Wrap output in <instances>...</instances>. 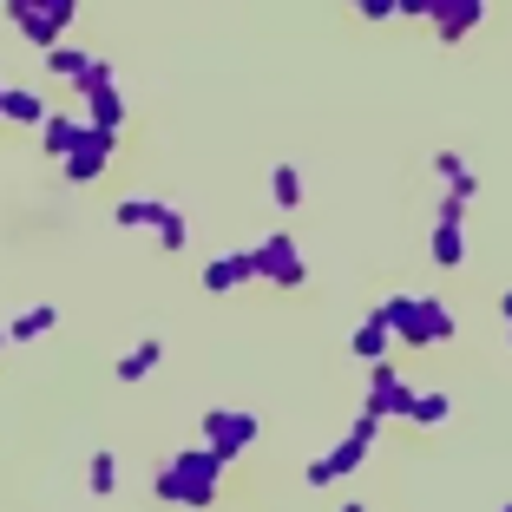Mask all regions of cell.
<instances>
[{"mask_svg":"<svg viewBox=\"0 0 512 512\" xmlns=\"http://www.w3.org/2000/svg\"><path fill=\"white\" fill-rule=\"evenodd\" d=\"M112 151H119V138H112V132H92L86 145H79L73 158L60 165L66 184H99V178H106V165H112Z\"/></svg>","mask_w":512,"mask_h":512,"instance_id":"obj_10","label":"cell"},{"mask_svg":"<svg viewBox=\"0 0 512 512\" xmlns=\"http://www.w3.org/2000/svg\"><path fill=\"white\" fill-rule=\"evenodd\" d=\"M335 512H368V506H362V499H342V506H335Z\"/></svg>","mask_w":512,"mask_h":512,"instance_id":"obj_29","label":"cell"},{"mask_svg":"<svg viewBox=\"0 0 512 512\" xmlns=\"http://www.w3.org/2000/svg\"><path fill=\"white\" fill-rule=\"evenodd\" d=\"M7 20L20 27V40H27V46L53 53V46H66L60 33L79 20V0H14V7H7Z\"/></svg>","mask_w":512,"mask_h":512,"instance_id":"obj_4","label":"cell"},{"mask_svg":"<svg viewBox=\"0 0 512 512\" xmlns=\"http://www.w3.org/2000/svg\"><path fill=\"white\" fill-rule=\"evenodd\" d=\"M86 138H92V125L79 119V112H53V119H46V132H40V151L66 165V158H73V151L86 145Z\"/></svg>","mask_w":512,"mask_h":512,"instance_id":"obj_12","label":"cell"},{"mask_svg":"<svg viewBox=\"0 0 512 512\" xmlns=\"http://www.w3.org/2000/svg\"><path fill=\"white\" fill-rule=\"evenodd\" d=\"M381 322H388V335L394 342H407V348H440V342H453V309L440 296H421V289H401V296H388L375 309Z\"/></svg>","mask_w":512,"mask_h":512,"instance_id":"obj_2","label":"cell"},{"mask_svg":"<svg viewBox=\"0 0 512 512\" xmlns=\"http://www.w3.org/2000/svg\"><path fill=\"white\" fill-rule=\"evenodd\" d=\"M197 440H204V447L230 467V460H243V453L263 440V421H256L250 407H211V414L197 421Z\"/></svg>","mask_w":512,"mask_h":512,"instance_id":"obj_3","label":"cell"},{"mask_svg":"<svg viewBox=\"0 0 512 512\" xmlns=\"http://www.w3.org/2000/svg\"><path fill=\"white\" fill-rule=\"evenodd\" d=\"M270 197L283 204V211H296V204H302V171L289 165V158H283V165L270 171Z\"/></svg>","mask_w":512,"mask_h":512,"instance_id":"obj_23","label":"cell"},{"mask_svg":"<svg viewBox=\"0 0 512 512\" xmlns=\"http://www.w3.org/2000/svg\"><path fill=\"white\" fill-rule=\"evenodd\" d=\"M86 486H92V499H112V493H119V460H112V447H92Z\"/></svg>","mask_w":512,"mask_h":512,"instance_id":"obj_20","label":"cell"},{"mask_svg":"<svg viewBox=\"0 0 512 512\" xmlns=\"http://www.w3.org/2000/svg\"><path fill=\"white\" fill-rule=\"evenodd\" d=\"M355 14H362V20H394V14H401V0H362Z\"/></svg>","mask_w":512,"mask_h":512,"instance_id":"obj_26","label":"cell"},{"mask_svg":"<svg viewBox=\"0 0 512 512\" xmlns=\"http://www.w3.org/2000/svg\"><path fill=\"white\" fill-rule=\"evenodd\" d=\"M165 217H171L165 197H119L112 224H119V230H151V237H158V224H165Z\"/></svg>","mask_w":512,"mask_h":512,"instance_id":"obj_14","label":"cell"},{"mask_svg":"<svg viewBox=\"0 0 512 512\" xmlns=\"http://www.w3.org/2000/svg\"><path fill=\"white\" fill-rule=\"evenodd\" d=\"M434 171L447 178V191H453V197H467V204L480 197V171H473L460 151H434Z\"/></svg>","mask_w":512,"mask_h":512,"instance_id":"obj_18","label":"cell"},{"mask_svg":"<svg viewBox=\"0 0 512 512\" xmlns=\"http://www.w3.org/2000/svg\"><path fill=\"white\" fill-rule=\"evenodd\" d=\"M434 224H467V197L440 191V204H434Z\"/></svg>","mask_w":512,"mask_h":512,"instance_id":"obj_25","label":"cell"},{"mask_svg":"<svg viewBox=\"0 0 512 512\" xmlns=\"http://www.w3.org/2000/svg\"><path fill=\"white\" fill-rule=\"evenodd\" d=\"M0 355H7V329H0Z\"/></svg>","mask_w":512,"mask_h":512,"instance_id":"obj_30","label":"cell"},{"mask_svg":"<svg viewBox=\"0 0 512 512\" xmlns=\"http://www.w3.org/2000/svg\"><path fill=\"white\" fill-rule=\"evenodd\" d=\"M434 263L440 270H460L467 263V224H434Z\"/></svg>","mask_w":512,"mask_h":512,"instance_id":"obj_19","label":"cell"},{"mask_svg":"<svg viewBox=\"0 0 512 512\" xmlns=\"http://www.w3.org/2000/svg\"><path fill=\"white\" fill-rule=\"evenodd\" d=\"M158 362H165V342H158V335H145V342H132L119 355V368H112V375H119V388H138V381H145Z\"/></svg>","mask_w":512,"mask_h":512,"instance_id":"obj_15","label":"cell"},{"mask_svg":"<svg viewBox=\"0 0 512 512\" xmlns=\"http://www.w3.org/2000/svg\"><path fill=\"white\" fill-rule=\"evenodd\" d=\"M427 20H434V33L453 46V40H467V33L486 20V0H434V14H427Z\"/></svg>","mask_w":512,"mask_h":512,"instance_id":"obj_11","label":"cell"},{"mask_svg":"<svg viewBox=\"0 0 512 512\" xmlns=\"http://www.w3.org/2000/svg\"><path fill=\"white\" fill-rule=\"evenodd\" d=\"M499 316H506V329H512V289H506V296H499Z\"/></svg>","mask_w":512,"mask_h":512,"instance_id":"obj_28","label":"cell"},{"mask_svg":"<svg viewBox=\"0 0 512 512\" xmlns=\"http://www.w3.org/2000/svg\"><path fill=\"white\" fill-rule=\"evenodd\" d=\"M388 348H394V335H388V322H381V316H368L362 329L348 335V355H355V362H368V368L388 362Z\"/></svg>","mask_w":512,"mask_h":512,"instance_id":"obj_16","label":"cell"},{"mask_svg":"<svg viewBox=\"0 0 512 512\" xmlns=\"http://www.w3.org/2000/svg\"><path fill=\"white\" fill-rule=\"evenodd\" d=\"M250 283H256V263H250V250L211 256V263H204V276H197V289H204V296H237V289H250Z\"/></svg>","mask_w":512,"mask_h":512,"instance_id":"obj_9","label":"cell"},{"mask_svg":"<svg viewBox=\"0 0 512 512\" xmlns=\"http://www.w3.org/2000/svg\"><path fill=\"white\" fill-rule=\"evenodd\" d=\"M302 480H309V486H335V480H329V467H322V453L309 460V467H302Z\"/></svg>","mask_w":512,"mask_h":512,"instance_id":"obj_27","label":"cell"},{"mask_svg":"<svg viewBox=\"0 0 512 512\" xmlns=\"http://www.w3.org/2000/svg\"><path fill=\"white\" fill-rule=\"evenodd\" d=\"M499 512H512V499H506V506H499Z\"/></svg>","mask_w":512,"mask_h":512,"instance_id":"obj_31","label":"cell"},{"mask_svg":"<svg viewBox=\"0 0 512 512\" xmlns=\"http://www.w3.org/2000/svg\"><path fill=\"white\" fill-rule=\"evenodd\" d=\"M184 243H191V224H184V217H178V211H171V217H165V224H158V250H165V256H178V250H184Z\"/></svg>","mask_w":512,"mask_h":512,"instance_id":"obj_24","label":"cell"},{"mask_svg":"<svg viewBox=\"0 0 512 512\" xmlns=\"http://www.w3.org/2000/svg\"><path fill=\"white\" fill-rule=\"evenodd\" d=\"M217 486H224V460L211 447H178L165 467L151 473V493L165 499V506H184V512L217 506Z\"/></svg>","mask_w":512,"mask_h":512,"instance_id":"obj_1","label":"cell"},{"mask_svg":"<svg viewBox=\"0 0 512 512\" xmlns=\"http://www.w3.org/2000/svg\"><path fill=\"white\" fill-rule=\"evenodd\" d=\"M375 434H381V421H368V414H355V427H348L342 440H335L329 453H322V467H329V480L342 486L355 467H368V453H375Z\"/></svg>","mask_w":512,"mask_h":512,"instance_id":"obj_8","label":"cell"},{"mask_svg":"<svg viewBox=\"0 0 512 512\" xmlns=\"http://www.w3.org/2000/svg\"><path fill=\"white\" fill-rule=\"evenodd\" d=\"M250 263H256V283H276V289L309 283V256H302V243L289 237V230H270V237L250 250Z\"/></svg>","mask_w":512,"mask_h":512,"instance_id":"obj_6","label":"cell"},{"mask_svg":"<svg viewBox=\"0 0 512 512\" xmlns=\"http://www.w3.org/2000/svg\"><path fill=\"white\" fill-rule=\"evenodd\" d=\"M73 92L86 99V125H92V132H112V138L125 132V92H119V79H112V60H99V53H92L86 79H79Z\"/></svg>","mask_w":512,"mask_h":512,"instance_id":"obj_5","label":"cell"},{"mask_svg":"<svg viewBox=\"0 0 512 512\" xmlns=\"http://www.w3.org/2000/svg\"><path fill=\"white\" fill-rule=\"evenodd\" d=\"M60 329V309L53 302H27L14 322H7V342H40V335H53Z\"/></svg>","mask_w":512,"mask_h":512,"instance_id":"obj_17","label":"cell"},{"mask_svg":"<svg viewBox=\"0 0 512 512\" xmlns=\"http://www.w3.org/2000/svg\"><path fill=\"white\" fill-rule=\"evenodd\" d=\"M86 66H92V53H79V46H53V53H46V79H86Z\"/></svg>","mask_w":512,"mask_h":512,"instance_id":"obj_21","label":"cell"},{"mask_svg":"<svg viewBox=\"0 0 512 512\" xmlns=\"http://www.w3.org/2000/svg\"><path fill=\"white\" fill-rule=\"evenodd\" d=\"M0 99H7V86H0Z\"/></svg>","mask_w":512,"mask_h":512,"instance_id":"obj_32","label":"cell"},{"mask_svg":"<svg viewBox=\"0 0 512 512\" xmlns=\"http://www.w3.org/2000/svg\"><path fill=\"white\" fill-rule=\"evenodd\" d=\"M414 401H421V388H407L394 362L368 368V394H362V414H368V421H414Z\"/></svg>","mask_w":512,"mask_h":512,"instance_id":"obj_7","label":"cell"},{"mask_svg":"<svg viewBox=\"0 0 512 512\" xmlns=\"http://www.w3.org/2000/svg\"><path fill=\"white\" fill-rule=\"evenodd\" d=\"M0 119H7V125H27V132H46L53 106H46V92H33V86H7V99H0Z\"/></svg>","mask_w":512,"mask_h":512,"instance_id":"obj_13","label":"cell"},{"mask_svg":"<svg viewBox=\"0 0 512 512\" xmlns=\"http://www.w3.org/2000/svg\"><path fill=\"white\" fill-rule=\"evenodd\" d=\"M453 414V394H440V388H421V401H414V421L407 427H440Z\"/></svg>","mask_w":512,"mask_h":512,"instance_id":"obj_22","label":"cell"}]
</instances>
